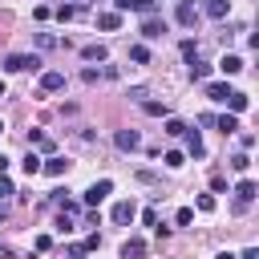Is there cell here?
Segmentation results:
<instances>
[{"label": "cell", "mask_w": 259, "mask_h": 259, "mask_svg": "<svg viewBox=\"0 0 259 259\" xmlns=\"http://www.w3.org/2000/svg\"><path fill=\"white\" fill-rule=\"evenodd\" d=\"M36 45H40V49H57V45H61V40H57V36H53V32H36Z\"/></svg>", "instance_id": "484cf974"}, {"label": "cell", "mask_w": 259, "mask_h": 259, "mask_svg": "<svg viewBox=\"0 0 259 259\" xmlns=\"http://www.w3.org/2000/svg\"><path fill=\"white\" fill-rule=\"evenodd\" d=\"M57 231H61V235H69V231H73V223H69V214H65V210H61V219H57Z\"/></svg>", "instance_id": "836d02e7"}, {"label": "cell", "mask_w": 259, "mask_h": 259, "mask_svg": "<svg viewBox=\"0 0 259 259\" xmlns=\"http://www.w3.org/2000/svg\"><path fill=\"white\" fill-rule=\"evenodd\" d=\"M40 65H45L40 57H24V53H8V57H4V69H8V73H24V69L36 73Z\"/></svg>", "instance_id": "6da1fadb"}, {"label": "cell", "mask_w": 259, "mask_h": 259, "mask_svg": "<svg viewBox=\"0 0 259 259\" xmlns=\"http://www.w3.org/2000/svg\"><path fill=\"white\" fill-rule=\"evenodd\" d=\"M214 259H235V255H231V251H219V255H214Z\"/></svg>", "instance_id": "ab89813d"}, {"label": "cell", "mask_w": 259, "mask_h": 259, "mask_svg": "<svg viewBox=\"0 0 259 259\" xmlns=\"http://www.w3.org/2000/svg\"><path fill=\"white\" fill-rule=\"evenodd\" d=\"M73 16H77L73 4H61V8H57V20H73Z\"/></svg>", "instance_id": "f1b7e54d"}, {"label": "cell", "mask_w": 259, "mask_h": 259, "mask_svg": "<svg viewBox=\"0 0 259 259\" xmlns=\"http://www.w3.org/2000/svg\"><path fill=\"white\" fill-rule=\"evenodd\" d=\"M105 57H109L105 45H85V49H81V61H105Z\"/></svg>", "instance_id": "e0dca14e"}, {"label": "cell", "mask_w": 259, "mask_h": 259, "mask_svg": "<svg viewBox=\"0 0 259 259\" xmlns=\"http://www.w3.org/2000/svg\"><path fill=\"white\" fill-rule=\"evenodd\" d=\"M186 154L206 158V146H202V134H198V130H186Z\"/></svg>", "instance_id": "30bf717a"}, {"label": "cell", "mask_w": 259, "mask_h": 259, "mask_svg": "<svg viewBox=\"0 0 259 259\" xmlns=\"http://www.w3.org/2000/svg\"><path fill=\"white\" fill-rule=\"evenodd\" d=\"M247 166H251V158H247V154H235V158H231V170H239V174H247Z\"/></svg>", "instance_id": "4316f807"}, {"label": "cell", "mask_w": 259, "mask_h": 259, "mask_svg": "<svg viewBox=\"0 0 259 259\" xmlns=\"http://www.w3.org/2000/svg\"><path fill=\"white\" fill-rule=\"evenodd\" d=\"M20 166H24V174H28V178H32V174H40V158H36L32 150L24 154V162H20Z\"/></svg>", "instance_id": "7402d4cb"}, {"label": "cell", "mask_w": 259, "mask_h": 259, "mask_svg": "<svg viewBox=\"0 0 259 259\" xmlns=\"http://www.w3.org/2000/svg\"><path fill=\"white\" fill-rule=\"evenodd\" d=\"M65 255H69V259H85V247H81V243H69Z\"/></svg>", "instance_id": "1f68e13d"}, {"label": "cell", "mask_w": 259, "mask_h": 259, "mask_svg": "<svg viewBox=\"0 0 259 259\" xmlns=\"http://www.w3.org/2000/svg\"><path fill=\"white\" fill-rule=\"evenodd\" d=\"M219 69H223L227 77H235V73H243V57H235V53H223V61H219Z\"/></svg>", "instance_id": "4fadbf2b"}, {"label": "cell", "mask_w": 259, "mask_h": 259, "mask_svg": "<svg viewBox=\"0 0 259 259\" xmlns=\"http://www.w3.org/2000/svg\"><path fill=\"white\" fill-rule=\"evenodd\" d=\"M162 162H166L170 170H178V166H186V154H182V150H170V154H166Z\"/></svg>", "instance_id": "cb8c5ba5"}, {"label": "cell", "mask_w": 259, "mask_h": 259, "mask_svg": "<svg viewBox=\"0 0 259 259\" xmlns=\"http://www.w3.org/2000/svg\"><path fill=\"white\" fill-rule=\"evenodd\" d=\"M174 20H178L182 28H194V24H198V8H194L190 0H178V8H174Z\"/></svg>", "instance_id": "7a4b0ae2"}, {"label": "cell", "mask_w": 259, "mask_h": 259, "mask_svg": "<svg viewBox=\"0 0 259 259\" xmlns=\"http://www.w3.org/2000/svg\"><path fill=\"white\" fill-rule=\"evenodd\" d=\"M130 61H134V65H150V49H146V45H134V49H130Z\"/></svg>", "instance_id": "44dd1931"}, {"label": "cell", "mask_w": 259, "mask_h": 259, "mask_svg": "<svg viewBox=\"0 0 259 259\" xmlns=\"http://www.w3.org/2000/svg\"><path fill=\"white\" fill-rule=\"evenodd\" d=\"M4 170H8V158H4V154H0V174H4Z\"/></svg>", "instance_id": "74e56055"}, {"label": "cell", "mask_w": 259, "mask_h": 259, "mask_svg": "<svg viewBox=\"0 0 259 259\" xmlns=\"http://www.w3.org/2000/svg\"><path fill=\"white\" fill-rule=\"evenodd\" d=\"M190 77H194V81H206V77H210V65H202V61H190Z\"/></svg>", "instance_id": "603a6c76"}, {"label": "cell", "mask_w": 259, "mask_h": 259, "mask_svg": "<svg viewBox=\"0 0 259 259\" xmlns=\"http://www.w3.org/2000/svg\"><path fill=\"white\" fill-rule=\"evenodd\" d=\"M113 146H117L121 154H130V150L142 146V134H138V130H117V134H113Z\"/></svg>", "instance_id": "277c9868"}, {"label": "cell", "mask_w": 259, "mask_h": 259, "mask_svg": "<svg viewBox=\"0 0 259 259\" xmlns=\"http://www.w3.org/2000/svg\"><path fill=\"white\" fill-rule=\"evenodd\" d=\"M0 259H16V255H12V251H8V247H4V251H0Z\"/></svg>", "instance_id": "8d00e7d4"}, {"label": "cell", "mask_w": 259, "mask_h": 259, "mask_svg": "<svg viewBox=\"0 0 259 259\" xmlns=\"http://www.w3.org/2000/svg\"><path fill=\"white\" fill-rule=\"evenodd\" d=\"M182 57H186V61H198V45H194V40H182Z\"/></svg>", "instance_id": "83f0119b"}, {"label": "cell", "mask_w": 259, "mask_h": 259, "mask_svg": "<svg viewBox=\"0 0 259 259\" xmlns=\"http://www.w3.org/2000/svg\"><path fill=\"white\" fill-rule=\"evenodd\" d=\"M255 190H259V186H255V182H251V178H243V182H239V186H235V198H239V202H243V206H251V202H255Z\"/></svg>", "instance_id": "8fae6325"}, {"label": "cell", "mask_w": 259, "mask_h": 259, "mask_svg": "<svg viewBox=\"0 0 259 259\" xmlns=\"http://www.w3.org/2000/svg\"><path fill=\"white\" fill-rule=\"evenodd\" d=\"M97 77H101L97 69H85V73H81V81H85V85H97Z\"/></svg>", "instance_id": "e575fe53"}, {"label": "cell", "mask_w": 259, "mask_h": 259, "mask_svg": "<svg viewBox=\"0 0 259 259\" xmlns=\"http://www.w3.org/2000/svg\"><path fill=\"white\" fill-rule=\"evenodd\" d=\"M206 97H210V101H227V97H231V85H227V81H206Z\"/></svg>", "instance_id": "5bb4252c"}, {"label": "cell", "mask_w": 259, "mask_h": 259, "mask_svg": "<svg viewBox=\"0 0 259 259\" xmlns=\"http://www.w3.org/2000/svg\"><path fill=\"white\" fill-rule=\"evenodd\" d=\"M227 12H231L227 0H202V8H198V16H210V20H223Z\"/></svg>", "instance_id": "52a82bcc"}, {"label": "cell", "mask_w": 259, "mask_h": 259, "mask_svg": "<svg viewBox=\"0 0 259 259\" xmlns=\"http://www.w3.org/2000/svg\"><path fill=\"white\" fill-rule=\"evenodd\" d=\"M125 12H142V16H158V0H125Z\"/></svg>", "instance_id": "7c38bea8"}, {"label": "cell", "mask_w": 259, "mask_h": 259, "mask_svg": "<svg viewBox=\"0 0 259 259\" xmlns=\"http://www.w3.org/2000/svg\"><path fill=\"white\" fill-rule=\"evenodd\" d=\"M214 121H219L223 134H239V117H235V113H223V117H214Z\"/></svg>", "instance_id": "ffe728a7"}, {"label": "cell", "mask_w": 259, "mask_h": 259, "mask_svg": "<svg viewBox=\"0 0 259 259\" xmlns=\"http://www.w3.org/2000/svg\"><path fill=\"white\" fill-rule=\"evenodd\" d=\"M40 89H45V93H61V89H65V73H61V69L40 73Z\"/></svg>", "instance_id": "8992f818"}, {"label": "cell", "mask_w": 259, "mask_h": 259, "mask_svg": "<svg viewBox=\"0 0 259 259\" xmlns=\"http://www.w3.org/2000/svg\"><path fill=\"white\" fill-rule=\"evenodd\" d=\"M134 219H138V206H134V202H130V198H125V202H117V206H113V223H121V227H125V223H134Z\"/></svg>", "instance_id": "ba28073f"}, {"label": "cell", "mask_w": 259, "mask_h": 259, "mask_svg": "<svg viewBox=\"0 0 259 259\" xmlns=\"http://www.w3.org/2000/svg\"><path fill=\"white\" fill-rule=\"evenodd\" d=\"M138 32H142L146 40H158V36L166 32V20H162V16H142V24H138Z\"/></svg>", "instance_id": "3957f363"}, {"label": "cell", "mask_w": 259, "mask_h": 259, "mask_svg": "<svg viewBox=\"0 0 259 259\" xmlns=\"http://www.w3.org/2000/svg\"><path fill=\"white\" fill-rule=\"evenodd\" d=\"M109 190H113V182H109V178H97V182L85 190V206H97V202H101Z\"/></svg>", "instance_id": "5b68a950"}, {"label": "cell", "mask_w": 259, "mask_h": 259, "mask_svg": "<svg viewBox=\"0 0 259 259\" xmlns=\"http://www.w3.org/2000/svg\"><path fill=\"white\" fill-rule=\"evenodd\" d=\"M0 134H4V121H0Z\"/></svg>", "instance_id": "b9f144b4"}, {"label": "cell", "mask_w": 259, "mask_h": 259, "mask_svg": "<svg viewBox=\"0 0 259 259\" xmlns=\"http://www.w3.org/2000/svg\"><path fill=\"white\" fill-rule=\"evenodd\" d=\"M40 170H45V174H53V178H61V174H69V162H65V158H57V154H53V158H49V162H40Z\"/></svg>", "instance_id": "9a60e30c"}, {"label": "cell", "mask_w": 259, "mask_h": 259, "mask_svg": "<svg viewBox=\"0 0 259 259\" xmlns=\"http://www.w3.org/2000/svg\"><path fill=\"white\" fill-rule=\"evenodd\" d=\"M227 105H231V113L239 117V113H243V109H247L251 101H247V93H239V89H231V97H227Z\"/></svg>", "instance_id": "ac0fdd59"}, {"label": "cell", "mask_w": 259, "mask_h": 259, "mask_svg": "<svg viewBox=\"0 0 259 259\" xmlns=\"http://www.w3.org/2000/svg\"><path fill=\"white\" fill-rule=\"evenodd\" d=\"M97 28H101V32H117V28H121V16H117V12H101V16H97Z\"/></svg>", "instance_id": "2e32d148"}, {"label": "cell", "mask_w": 259, "mask_h": 259, "mask_svg": "<svg viewBox=\"0 0 259 259\" xmlns=\"http://www.w3.org/2000/svg\"><path fill=\"white\" fill-rule=\"evenodd\" d=\"M121 259H146V239H125L121 243Z\"/></svg>", "instance_id": "9c48e42d"}, {"label": "cell", "mask_w": 259, "mask_h": 259, "mask_svg": "<svg viewBox=\"0 0 259 259\" xmlns=\"http://www.w3.org/2000/svg\"><path fill=\"white\" fill-rule=\"evenodd\" d=\"M166 134H170V138H182V134H186V125H182L178 117H166Z\"/></svg>", "instance_id": "d4e9b609"}, {"label": "cell", "mask_w": 259, "mask_h": 259, "mask_svg": "<svg viewBox=\"0 0 259 259\" xmlns=\"http://www.w3.org/2000/svg\"><path fill=\"white\" fill-rule=\"evenodd\" d=\"M190 223H194V210L182 206V210H178V227H190Z\"/></svg>", "instance_id": "4dcf8cb0"}, {"label": "cell", "mask_w": 259, "mask_h": 259, "mask_svg": "<svg viewBox=\"0 0 259 259\" xmlns=\"http://www.w3.org/2000/svg\"><path fill=\"white\" fill-rule=\"evenodd\" d=\"M194 206H198V210H206V214H210V210H214V198H210V194H198V202H194Z\"/></svg>", "instance_id": "f546056e"}, {"label": "cell", "mask_w": 259, "mask_h": 259, "mask_svg": "<svg viewBox=\"0 0 259 259\" xmlns=\"http://www.w3.org/2000/svg\"><path fill=\"white\" fill-rule=\"evenodd\" d=\"M235 259H259V247H247L243 255H235Z\"/></svg>", "instance_id": "d590c367"}, {"label": "cell", "mask_w": 259, "mask_h": 259, "mask_svg": "<svg viewBox=\"0 0 259 259\" xmlns=\"http://www.w3.org/2000/svg\"><path fill=\"white\" fill-rule=\"evenodd\" d=\"M8 194H16V190H12V182H8V174H0V202H4Z\"/></svg>", "instance_id": "d6a6232c"}, {"label": "cell", "mask_w": 259, "mask_h": 259, "mask_svg": "<svg viewBox=\"0 0 259 259\" xmlns=\"http://www.w3.org/2000/svg\"><path fill=\"white\" fill-rule=\"evenodd\" d=\"M142 109H146L150 117H170V105H166V101H142Z\"/></svg>", "instance_id": "d6986e66"}, {"label": "cell", "mask_w": 259, "mask_h": 259, "mask_svg": "<svg viewBox=\"0 0 259 259\" xmlns=\"http://www.w3.org/2000/svg\"><path fill=\"white\" fill-rule=\"evenodd\" d=\"M0 97H4V77H0Z\"/></svg>", "instance_id": "60d3db41"}, {"label": "cell", "mask_w": 259, "mask_h": 259, "mask_svg": "<svg viewBox=\"0 0 259 259\" xmlns=\"http://www.w3.org/2000/svg\"><path fill=\"white\" fill-rule=\"evenodd\" d=\"M4 219H8V206H4V202H0V223H4Z\"/></svg>", "instance_id": "f35d334b"}]
</instances>
